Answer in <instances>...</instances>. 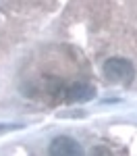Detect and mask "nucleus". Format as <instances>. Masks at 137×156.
<instances>
[{"label": "nucleus", "instance_id": "nucleus-1", "mask_svg": "<svg viewBox=\"0 0 137 156\" xmlns=\"http://www.w3.org/2000/svg\"><path fill=\"white\" fill-rule=\"evenodd\" d=\"M102 73H104V77L110 83H116V85H131L133 79H135V67H133V62L123 58V56L108 58L104 62V67H102Z\"/></svg>", "mask_w": 137, "mask_h": 156}, {"label": "nucleus", "instance_id": "nucleus-2", "mask_svg": "<svg viewBox=\"0 0 137 156\" xmlns=\"http://www.w3.org/2000/svg\"><path fill=\"white\" fill-rule=\"evenodd\" d=\"M96 96V87L94 85L85 83V81H79V83H71L62 90V98L64 102L75 104V102H87Z\"/></svg>", "mask_w": 137, "mask_h": 156}, {"label": "nucleus", "instance_id": "nucleus-3", "mask_svg": "<svg viewBox=\"0 0 137 156\" xmlns=\"http://www.w3.org/2000/svg\"><path fill=\"white\" fill-rule=\"evenodd\" d=\"M81 152H83V150H81V146L77 144V140L67 137V135L56 137V140L50 144V154L52 156H79Z\"/></svg>", "mask_w": 137, "mask_h": 156}]
</instances>
